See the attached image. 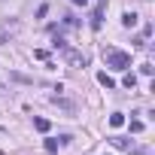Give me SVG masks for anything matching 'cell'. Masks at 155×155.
Segmentation results:
<instances>
[{
    "label": "cell",
    "instance_id": "obj_11",
    "mask_svg": "<svg viewBox=\"0 0 155 155\" xmlns=\"http://www.w3.org/2000/svg\"><path fill=\"white\" fill-rule=\"evenodd\" d=\"M46 12H49V3H40L37 6V18H46Z\"/></svg>",
    "mask_w": 155,
    "mask_h": 155
},
{
    "label": "cell",
    "instance_id": "obj_14",
    "mask_svg": "<svg viewBox=\"0 0 155 155\" xmlns=\"http://www.w3.org/2000/svg\"><path fill=\"white\" fill-rule=\"evenodd\" d=\"M70 3H76V6H85V3H88V0H70Z\"/></svg>",
    "mask_w": 155,
    "mask_h": 155
},
{
    "label": "cell",
    "instance_id": "obj_6",
    "mask_svg": "<svg viewBox=\"0 0 155 155\" xmlns=\"http://www.w3.org/2000/svg\"><path fill=\"white\" fill-rule=\"evenodd\" d=\"M34 128H37V131H40V134H46V131H49V128H52V122H49V119H43V116H40V119H34Z\"/></svg>",
    "mask_w": 155,
    "mask_h": 155
},
{
    "label": "cell",
    "instance_id": "obj_2",
    "mask_svg": "<svg viewBox=\"0 0 155 155\" xmlns=\"http://www.w3.org/2000/svg\"><path fill=\"white\" fill-rule=\"evenodd\" d=\"M61 52H64V61H67L70 67H85V64H88V58H85L82 52H76V49H70V46H64Z\"/></svg>",
    "mask_w": 155,
    "mask_h": 155
},
{
    "label": "cell",
    "instance_id": "obj_10",
    "mask_svg": "<svg viewBox=\"0 0 155 155\" xmlns=\"http://www.w3.org/2000/svg\"><path fill=\"white\" fill-rule=\"evenodd\" d=\"M122 85H125V88H134V85H137V76H134V73H128L125 79H122Z\"/></svg>",
    "mask_w": 155,
    "mask_h": 155
},
{
    "label": "cell",
    "instance_id": "obj_13",
    "mask_svg": "<svg viewBox=\"0 0 155 155\" xmlns=\"http://www.w3.org/2000/svg\"><path fill=\"white\" fill-rule=\"evenodd\" d=\"M152 70H155L152 64H140V73H143V76H152Z\"/></svg>",
    "mask_w": 155,
    "mask_h": 155
},
{
    "label": "cell",
    "instance_id": "obj_9",
    "mask_svg": "<svg viewBox=\"0 0 155 155\" xmlns=\"http://www.w3.org/2000/svg\"><path fill=\"white\" fill-rule=\"evenodd\" d=\"M110 125H113V128H122V125H125V116H122V113H113V116H110Z\"/></svg>",
    "mask_w": 155,
    "mask_h": 155
},
{
    "label": "cell",
    "instance_id": "obj_4",
    "mask_svg": "<svg viewBox=\"0 0 155 155\" xmlns=\"http://www.w3.org/2000/svg\"><path fill=\"white\" fill-rule=\"evenodd\" d=\"M137 21H140V15H137V12H134V9H128V12H125V15H122V25H125V28H128V31H131V28H137Z\"/></svg>",
    "mask_w": 155,
    "mask_h": 155
},
{
    "label": "cell",
    "instance_id": "obj_5",
    "mask_svg": "<svg viewBox=\"0 0 155 155\" xmlns=\"http://www.w3.org/2000/svg\"><path fill=\"white\" fill-rule=\"evenodd\" d=\"M97 82H101L107 91H113V88H116V79H113V76H107V73H97Z\"/></svg>",
    "mask_w": 155,
    "mask_h": 155
},
{
    "label": "cell",
    "instance_id": "obj_12",
    "mask_svg": "<svg viewBox=\"0 0 155 155\" xmlns=\"http://www.w3.org/2000/svg\"><path fill=\"white\" fill-rule=\"evenodd\" d=\"M140 131H143V122L134 119V122H131V134H140Z\"/></svg>",
    "mask_w": 155,
    "mask_h": 155
},
{
    "label": "cell",
    "instance_id": "obj_3",
    "mask_svg": "<svg viewBox=\"0 0 155 155\" xmlns=\"http://www.w3.org/2000/svg\"><path fill=\"white\" fill-rule=\"evenodd\" d=\"M104 9H107V0H97V6L91 12V28L94 31H101V25H104Z\"/></svg>",
    "mask_w": 155,
    "mask_h": 155
},
{
    "label": "cell",
    "instance_id": "obj_1",
    "mask_svg": "<svg viewBox=\"0 0 155 155\" xmlns=\"http://www.w3.org/2000/svg\"><path fill=\"white\" fill-rule=\"evenodd\" d=\"M104 61H107V67H113V70H128V67H131V55L122 52V49H113V46L104 49Z\"/></svg>",
    "mask_w": 155,
    "mask_h": 155
},
{
    "label": "cell",
    "instance_id": "obj_15",
    "mask_svg": "<svg viewBox=\"0 0 155 155\" xmlns=\"http://www.w3.org/2000/svg\"><path fill=\"white\" fill-rule=\"evenodd\" d=\"M104 155H107V152H104Z\"/></svg>",
    "mask_w": 155,
    "mask_h": 155
},
{
    "label": "cell",
    "instance_id": "obj_8",
    "mask_svg": "<svg viewBox=\"0 0 155 155\" xmlns=\"http://www.w3.org/2000/svg\"><path fill=\"white\" fill-rule=\"evenodd\" d=\"M110 143L119 146V149H131V140H128V137H110Z\"/></svg>",
    "mask_w": 155,
    "mask_h": 155
},
{
    "label": "cell",
    "instance_id": "obj_7",
    "mask_svg": "<svg viewBox=\"0 0 155 155\" xmlns=\"http://www.w3.org/2000/svg\"><path fill=\"white\" fill-rule=\"evenodd\" d=\"M43 149H46V152H52V155H55V152H58V149H61V140H55V137H49V140H46V143H43Z\"/></svg>",
    "mask_w": 155,
    "mask_h": 155
}]
</instances>
